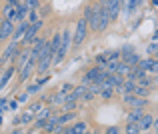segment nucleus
Wrapping results in <instances>:
<instances>
[{"instance_id": "f257e3e1", "label": "nucleus", "mask_w": 158, "mask_h": 134, "mask_svg": "<svg viewBox=\"0 0 158 134\" xmlns=\"http://www.w3.org/2000/svg\"><path fill=\"white\" fill-rule=\"evenodd\" d=\"M42 20H34V22H30L28 24V28H26V32H24V36H22V42H24V46H30V42L38 36V32H40V28H42Z\"/></svg>"}, {"instance_id": "f03ea898", "label": "nucleus", "mask_w": 158, "mask_h": 134, "mask_svg": "<svg viewBox=\"0 0 158 134\" xmlns=\"http://www.w3.org/2000/svg\"><path fill=\"white\" fill-rule=\"evenodd\" d=\"M122 102L130 108H146L148 106V98H142V96H136V94H122Z\"/></svg>"}, {"instance_id": "7ed1b4c3", "label": "nucleus", "mask_w": 158, "mask_h": 134, "mask_svg": "<svg viewBox=\"0 0 158 134\" xmlns=\"http://www.w3.org/2000/svg\"><path fill=\"white\" fill-rule=\"evenodd\" d=\"M86 34H88V24H86L84 18H80L76 22V30H74V46H80L84 42Z\"/></svg>"}, {"instance_id": "20e7f679", "label": "nucleus", "mask_w": 158, "mask_h": 134, "mask_svg": "<svg viewBox=\"0 0 158 134\" xmlns=\"http://www.w3.org/2000/svg\"><path fill=\"white\" fill-rule=\"evenodd\" d=\"M136 126H138L140 132H144V130H150V128H156L158 124H156V120H154L152 114H142L138 120H136Z\"/></svg>"}, {"instance_id": "39448f33", "label": "nucleus", "mask_w": 158, "mask_h": 134, "mask_svg": "<svg viewBox=\"0 0 158 134\" xmlns=\"http://www.w3.org/2000/svg\"><path fill=\"white\" fill-rule=\"evenodd\" d=\"M18 50H20L18 48V42H14V40H12V42L4 48V52H2V64H8L10 60H14V56H16V52H18Z\"/></svg>"}, {"instance_id": "423d86ee", "label": "nucleus", "mask_w": 158, "mask_h": 134, "mask_svg": "<svg viewBox=\"0 0 158 134\" xmlns=\"http://www.w3.org/2000/svg\"><path fill=\"white\" fill-rule=\"evenodd\" d=\"M14 60H16V70H20L28 60H30V46H24L22 50H18L16 56H14Z\"/></svg>"}, {"instance_id": "0eeeda50", "label": "nucleus", "mask_w": 158, "mask_h": 134, "mask_svg": "<svg viewBox=\"0 0 158 134\" xmlns=\"http://www.w3.org/2000/svg\"><path fill=\"white\" fill-rule=\"evenodd\" d=\"M12 32H14V22H10V20L4 18L2 22H0V40H8L12 36Z\"/></svg>"}, {"instance_id": "6e6552de", "label": "nucleus", "mask_w": 158, "mask_h": 134, "mask_svg": "<svg viewBox=\"0 0 158 134\" xmlns=\"http://www.w3.org/2000/svg\"><path fill=\"white\" fill-rule=\"evenodd\" d=\"M28 24H30L28 20H20L18 26H14V32H12V36H10L14 42H20V40H22V36H24V32H26Z\"/></svg>"}, {"instance_id": "1a4fd4ad", "label": "nucleus", "mask_w": 158, "mask_h": 134, "mask_svg": "<svg viewBox=\"0 0 158 134\" xmlns=\"http://www.w3.org/2000/svg\"><path fill=\"white\" fill-rule=\"evenodd\" d=\"M136 66H140V68H142V70H146V72L150 70L152 74H156V70H158V62H156V58H144V60L140 58Z\"/></svg>"}, {"instance_id": "9d476101", "label": "nucleus", "mask_w": 158, "mask_h": 134, "mask_svg": "<svg viewBox=\"0 0 158 134\" xmlns=\"http://www.w3.org/2000/svg\"><path fill=\"white\" fill-rule=\"evenodd\" d=\"M106 8H108V12H110V20H116L118 14H120V8H122V0H108Z\"/></svg>"}, {"instance_id": "9b49d317", "label": "nucleus", "mask_w": 158, "mask_h": 134, "mask_svg": "<svg viewBox=\"0 0 158 134\" xmlns=\"http://www.w3.org/2000/svg\"><path fill=\"white\" fill-rule=\"evenodd\" d=\"M34 68H36V62H32V60H28V62H26V64H24V66H22V68H20V70H18V72H20V78H18V80H20V82H24V80H28V78H30V74H32V72H34Z\"/></svg>"}, {"instance_id": "f8f14e48", "label": "nucleus", "mask_w": 158, "mask_h": 134, "mask_svg": "<svg viewBox=\"0 0 158 134\" xmlns=\"http://www.w3.org/2000/svg\"><path fill=\"white\" fill-rule=\"evenodd\" d=\"M108 24H110V12H108L106 8H100V18H98V28H96V32L106 30Z\"/></svg>"}, {"instance_id": "ddd939ff", "label": "nucleus", "mask_w": 158, "mask_h": 134, "mask_svg": "<svg viewBox=\"0 0 158 134\" xmlns=\"http://www.w3.org/2000/svg\"><path fill=\"white\" fill-rule=\"evenodd\" d=\"M64 132L66 134H84V132H88V124L86 122H76L70 128H64Z\"/></svg>"}, {"instance_id": "4468645a", "label": "nucleus", "mask_w": 158, "mask_h": 134, "mask_svg": "<svg viewBox=\"0 0 158 134\" xmlns=\"http://www.w3.org/2000/svg\"><path fill=\"white\" fill-rule=\"evenodd\" d=\"M14 72H16V66H8V68L4 70V74L0 76V92H2V88L8 84V80L14 76Z\"/></svg>"}, {"instance_id": "2eb2a0df", "label": "nucleus", "mask_w": 158, "mask_h": 134, "mask_svg": "<svg viewBox=\"0 0 158 134\" xmlns=\"http://www.w3.org/2000/svg\"><path fill=\"white\" fill-rule=\"evenodd\" d=\"M26 14H28V6L24 2H20L18 6H14V20H26Z\"/></svg>"}, {"instance_id": "dca6fc26", "label": "nucleus", "mask_w": 158, "mask_h": 134, "mask_svg": "<svg viewBox=\"0 0 158 134\" xmlns=\"http://www.w3.org/2000/svg\"><path fill=\"white\" fill-rule=\"evenodd\" d=\"M56 126H58V118H56L54 114H50L46 120H44V128H42V130H44V132H48V134H52Z\"/></svg>"}, {"instance_id": "f3484780", "label": "nucleus", "mask_w": 158, "mask_h": 134, "mask_svg": "<svg viewBox=\"0 0 158 134\" xmlns=\"http://www.w3.org/2000/svg\"><path fill=\"white\" fill-rule=\"evenodd\" d=\"M74 116H76V114H74V110H70V112H62V114L56 116V118H58V124H62V126H64V124H70V122H72Z\"/></svg>"}, {"instance_id": "a211bd4d", "label": "nucleus", "mask_w": 158, "mask_h": 134, "mask_svg": "<svg viewBox=\"0 0 158 134\" xmlns=\"http://www.w3.org/2000/svg\"><path fill=\"white\" fill-rule=\"evenodd\" d=\"M130 70H132V66H128L126 62L120 60L118 62V68H116V74H120L122 78H126V76H130Z\"/></svg>"}, {"instance_id": "6ab92c4d", "label": "nucleus", "mask_w": 158, "mask_h": 134, "mask_svg": "<svg viewBox=\"0 0 158 134\" xmlns=\"http://www.w3.org/2000/svg\"><path fill=\"white\" fill-rule=\"evenodd\" d=\"M100 98L102 100H110L112 96H114V88H110V86H106V84H100Z\"/></svg>"}, {"instance_id": "aec40b11", "label": "nucleus", "mask_w": 158, "mask_h": 134, "mask_svg": "<svg viewBox=\"0 0 158 134\" xmlns=\"http://www.w3.org/2000/svg\"><path fill=\"white\" fill-rule=\"evenodd\" d=\"M138 60H140V56L136 54V50H134V52H130V54H126V56H122V62H126L128 66H136V64H138Z\"/></svg>"}, {"instance_id": "412c9836", "label": "nucleus", "mask_w": 158, "mask_h": 134, "mask_svg": "<svg viewBox=\"0 0 158 134\" xmlns=\"http://www.w3.org/2000/svg\"><path fill=\"white\" fill-rule=\"evenodd\" d=\"M50 114H52V106H40V110L34 114V118H38V120H46Z\"/></svg>"}, {"instance_id": "4be33fe9", "label": "nucleus", "mask_w": 158, "mask_h": 134, "mask_svg": "<svg viewBox=\"0 0 158 134\" xmlns=\"http://www.w3.org/2000/svg\"><path fill=\"white\" fill-rule=\"evenodd\" d=\"M2 16L6 20H10V22H16V20H14V6L6 2V6H4V10H2Z\"/></svg>"}, {"instance_id": "5701e85b", "label": "nucleus", "mask_w": 158, "mask_h": 134, "mask_svg": "<svg viewBox=\"0 0 158 134\" xmlns=\"http://www.w3.org/2000/svg\"><path fill=\"white\" fill-rule=\"evenodd\" d=\"M132 94H136V96H142V98H148V94H150V90H148V86L136 84V86H134V90H132Z\"/></svg>"}, {"instance_id": "b1692460", "label": "nucleus", "mask_w": 158, "mask_h": 134, "mask_svg": "<svg viewBox=\"0 0 158 134\" xmlns=\"http://www.w3.org/2000/svg\"><path fill=\"white\" fill-rule=\"evenodd\" d=\"M142 114H144V108H132V110L128 112V122H136Z\"/></svg>"}, {"instance_id": "393cba45", "label": "nucleus", "mask_w": 158, "mask_h": 134, "mask_svg": "<svg viewBox=\"0 0 158 134\" xmlns=\"http://www.w3.org/2000/svg\"><path fill=\"white\" fill-rule=\"evenodd\" d=\"M48 46H50V50L54 54H56V50L60 48V32H54V36L50 38V42H48Z\"/></svg>"}, {"instance_id": "a878e982", "label": "nucleus", "mask_w": 158, "mask_h": 134, "mask_svg": "<svg viewBox=\"0 0 158 134\" xmlns=\"http://www.w3.org/2000/svg\"><path fill=\"white\" fill-rule=\"evenodd\" d=\"M122 4H126V10L128 12H134L138 4H142V0H122Z\"/></svg>"}, {"instance_id": "bb28decb", "label": "nucleus", "mask_w": 158, "mask_h": 134, "mask_svg": "<svg viewBox=\"0 0 158 134\" xmlns=\"http://www.w3.org/2000/svg\"><path fill=\"white\" fill-rule=\"evenodd\" d=\"M18 120H20V124H30L32 120H34V114H32V112H24L22 116H18Z\"/></svg>"}, {"instance_id": "cd10ccee", "label": "nucleus", "mask_w": 158, "mask_h": 134, "mask_svg": "<svg viewBox=\"0 0 158 134\" xmlns=\"http://www.w3.org/2000/svg\"><path fill=\"white\" fill-rule=\"evenodd\" d=\"M124 132H128V134H138V126H136V122H128L126 126H124Z\"/></svg>"}, {"instance_id": "c85d7f7f", "label": "nucleus", "mask_w": 158, "mask_h": 134, "mask_svg": "<svg viewBox=\"0 0 158 134\" xmlns=\"http://www.w3.org/2000/svg\"><path fill=\"white\" fill-rule=\"evenodd\" d=\"M24 4L28 6V10H38L40 8V0H24Z\"/></svg>"}, {"instance_id": "c756f323", "label": "nucleus", "mask_w": 158, "mask_h": 134, "mask_svg": "<svg viewBox=\"0 0 158 134\" xmlns=\"http://www.w3.org/2000/svg\"><path fill=\"white\" fill-rule=\"evenodd\" d=\"M50 78H52L50 74H48V72H44V74H40V76L36 78V84H40V86H42V84H46V82L50 80Z\"/></svg>"}, {"instance_id": "7c9ffc66", "label": "nucleus", "mask_w": 158, "mask_h": 134, "mask_svg": "<svg viewBox=\"0 0 158 134\" xmlns=\"http://www.w3.org/2000/svg\"><path fill=\"white\" fill-rule=\"evenodd\" d=\"M38 18H40L38 10H28V14H26V20H28V22H34V20H38Z\"/></svg>"}, {"instance_id": "2f4dec72", "label": "nucleus", "mask_w": 158, "mask_h": 134, "mask_svg": "<svg viewBox=\"0 0 158 134\" xmlns=\"http://www.w3.org/2000/svg\"><path fill=\"white\" fill-rule=\"evenodd\" d=\"M38 90H40V84H36V82H34V84H30V86L26 88V94H28V96H32V94H36Z\"/></svg>"}, {"instance_id": "473e14b6", "label": "nucleus", "mask_w": 158, "mask_h": 134, "mask_svg": "<svg viewBox=\"0 0 158 134\" xmlns=\"http://www.w3.org/2000/svg\"><path fill=\"white\" fill-rule=\"evenodd\" d=\"M40 106H42V100H40V102H34V104H30V106H28V112L36 114V112L40 110Z\"/></svg>"}, {"instance_id": "72a5a7b5", "label": "nucleus", "mask_w": 158, "mask_h": 134, "mask_svg": "<svg viewBox=\"0 0 158 134\" xmlns=\"http://www.w3.org/2000/svg\"><path fill=\"white\" fill-rule=\"evenodd\" d=\"M130 52H134V48H132V46H122V48H120V56H126V54H130Z\"/></svg>"}, {"instance_id": "f704fd0d", "label": "nucleus", "mask_w": 158, "mask_h": 134, "mask_svg": "<svg viewBox=\"0 0 158 134\" xmlns=\"http://www.w3.org/2000/svg\"><path fill=\"white\" fill-rule=\"evenodd\" d=\"M96 66H98V68H102V70H104V66H106V60L102 58V54H98V56H96Z\"/></svg>"}, {"instance_id": "c9c22d12", "label": "nucleus", "mask_w": 158, "mask_h": 134, "mask_svg": "<svg viewBox=\"0 0 158 134\" xmlns=\"http://www.w3.org/2000/svg\"><path fill=\"white\" fill-rule=\"evenodd\" d=\"M148 54H152V56L156 54V40L154 38H152V42L148 44Z\"/></svg>"}, {"instance_id": "e433bc0d", "label": "nucleus", "mask_w": 158, "mask_h": 134, "mask_svg": "<svg viewBox=\"0 0 158 134\" xmlns=\"http://www.w3.org/2000/svg\"><path fill=\"white\" fill-rule=\"evenodd\" d=\"M120 132V128L118 126H110V128H106V134H118Z\"/></svg>"}, {"instance_id": "4c0bfd02", "label": "nucleus", "mask_w": 158, "mask_h": 134, "mask_svg": "<svg viewBox=\"0 0 158 134\" xmlns=\"http://www.w3.org/2000/svg\"><path fill=\"white\" fill-rule=\"evenodd\" d=\"M16 100H18V102H26V100H28V94H26V90H24V92H22V94H20Z\"/></svg>"}, {"instance_id": "58836bf2", "label": "nucleus", "mask_w": 158, "mask_h": 134, "mask_svg": "<svg viewBox=\"0 0 158 134\" xmlns=\"http://www.w3.org/2000/svg\"><path fill=\"white\" fill-rule=\"evenodd\" d=\"M18 108V100H12L10 104H8V110H16Z\"/></svg>"}, {"instance_id": "ea45409f", "label": "nucleus", "mask_w": 158, "mask_h": 134, "mask_svg": "<svg viewBox=\"0 0 158 134\" xmlns=\"http://www.w3.org/2000/svg\"><path fill=\"white\" fill-rule=\"evenodd\" d=\"M72 90V84H62V92H70Z\"/></svg>"}, {"instance_id": "a19ab883", "label": "nucleus", "mask_w": 158, "mask_h": 134, "mask_svg": "<svg viewBox=\"0 0 158 134\" xmlns=\"http://www.w3.org/2000/svg\"><path fill=\"white\" fill-rule=\"evenodd\" d=\"M6 2H8V4H12V6H18L22 0H6Z\"/></svg>"}, {"instance_id": "79ce46f5", "label": "nucleus", "mask_w": 158, "mask_h": 134, "mask_svg": "<svg viewBox=\"0 0 158 134\" xmlns=\"http://www.w3.org/2000/svg\"><path fill=\"white\" fill-rule=\"evenodd\" d=\"M6 104H8V100L2 96V98H0V106H2V108H6Z\"/></svg>"}, {"instance_id": "37998d69", "label": "nucleus", "mask_w": 158, "mask_h": 134, "mask_svg": "<svg viewBox=\"0 0 158 134\" xmlns=\"http://www.w3.org/2000/svg\"><path fill=\"white\" fill-rule=\"evenodd\" d=\"M48 10H50V6H44L42 10H40V12H42V14H40V16H46V14H48Z\"/></svg>"}, {"instance_id": "c03bdc74", "label": "nucleus", "mask_w": 158, "mask_h": 134, "mask_svg": "<svg viewBox=\"0 0 158 134\" xmlns=\"http://www.w3.org/2000/svg\"><path fill=\"white\" fill-rule=\"evenodd\" d=\"M2 20H4V16H2V12H0V22H2Z\"/></svg>"}, {"instance_id": "a18cd8bd", "label": "nucleus", "mask_w": 158, "mask_h": 134, "mask_svg": "<svg viewBox=\"0 0 158 134\" xmlns=\"http://www.w3.org/2000/svg\"><path fill=\"white\" fill-rule=\"evenodd\" d=\"M0 126H2V116H0Z\"/></svg>"}, {"instance_id": "49530a36", "label": "nucleus", "mask_w": 158, "mask_h": 134, "mask_svg": "<svg viewBox=\"0 0 158 134\" xmlns=\"http://www.w3.org/2000/svg\"><path fill=\"white\" fill-rule=\"evenodd\" d=\"M44 2H48V0H44Z\"/></svg>"}, {"instance_id": "de8ad7c7", "label": "nucleus", "mask_w": 158, "mask_h": 134, "mask_svg": "<svg viewBox=\"0 0 158 134\" xmlns=\"http://www.w3.org/2000/svg\"><path fill=\"white\" fill-rule=\"evenodd\" d=\"M142 2H144V0H142Z\"/></svg>"}]
</instances>
